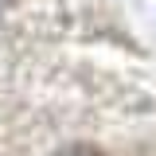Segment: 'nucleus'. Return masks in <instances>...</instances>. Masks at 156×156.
<instances>
[{"instance_id": "obj_2", "label": "nucleus", "mask_w": 156, "mask_h": 156, "mask_svg": "<svg viewBox=\"0 0 156 156\" xmlns=\"http://www.w3.org/2000/svg\"><path fill=\"white\" fill-rule=\"evenodd\" d=\"M4 12H8V0H0V20H4Z\"/></svg>"}, {"instance_id": "obj_1", "label": "nucleus", "mask_w": 156, "mask_h": 156, "mask_svg": "<svg viewBox=\"0 0 156 156\" xmlns=\"http://www.w3.org/2000/svg\"><path fill=\"white\" fill-rule=\"evenodd\" d=\"M55 156H113V152H105V148H98V144H66V148H58Z\"/></svg>"}]
</instances>
